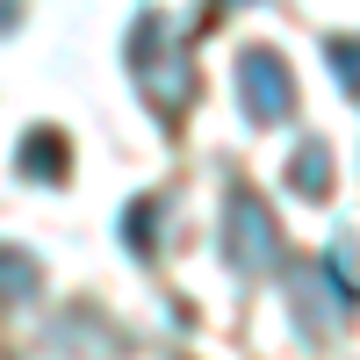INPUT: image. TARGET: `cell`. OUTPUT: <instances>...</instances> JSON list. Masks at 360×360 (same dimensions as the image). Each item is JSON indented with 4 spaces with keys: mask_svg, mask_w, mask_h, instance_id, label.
Masks as SVG:
<instances>
[{
    "mask_svg": "<svg viewBox=\"0 0 360 360\" xmlns=\"http://www.w3.org/2000/svg\"><path fill=\"white\" fill-rule=\"evenodd\" d=\"M130 58H137V86H144V101H152L159 115H180V108H188L195 72H188V58L173 51L166 15H152V8L137 15V29H130Z\"/></svg>",
    "mask_w": 360,
    "mask_h": 360,
    "instance_id": "1",
    "label": "cell"
},
{
    "mask_svg": "<svg viewBox=\"0 0 360 360\" xmlns=\"http://www.w3.org/2000/svg\"><path fill=\"white\" fill-rule=\"evenodd\" d=\"M224 252H231V266L238 274H266V266L281 259V231H274V217H266V202L252 195V188H231V202H224Z\"/></svg>",
    "mask_w": 360,
    "mask_h": 360,
    "instance_id": "2",
    "label": "cell"
},
{
    "mask_svg": "<svg viewBox=\"0 0 360 360\" xmlns=\"http://www.w3.org/2000/svg\"><path fill=\"white\" fill-rule=\"evenodd\" d=\"M238 101H245L252 123H288L295 115V79H288V58L281 51H245L238 58Z\"/></svg>",
    "mask_w": 360,
    "mask_h": 360,
    "instance_id": "3",
    "label": "cell"
},
{
    "mask_svg": "<svg viewBox=\"0 0 360 360\" xmlns=\"http://www.w3.org/2000/svg\"><path fill=\"white\" fill-rule=\"evenodd\" d=\"M288 188L310 195V202H324V195H332V152H324V144H295V159H288Z\"/></svg>",
    "mask_w": 360,
    "mask_h": 360,
    "instance_id": "4",
    "label": "cell"
},
{
    "mask_svg": "<svg viewBox=\"0 0 360 360\" xmlns=\"http://www.w3.org/2000/svg\"><path fill=\"white\" fill-rule=\"evenodd\" d=\"M15 166L29 180H58V173H65V137H58V130H29L22 152H15Z\"/></svg>",
    "mask_w": 360,
    "mask_h": 360,
    "instance_id": "5",
    "label": "cell"
},
{
    "mask_svg": "<svg viewBox=\"0 0 360 360\" xmlns=\"http://www.w3.org/2000/svg\"><path fill=\"white\" fill-rule=\"evenodd\" d=\"M332 65H339V86H353V94H360V44H353V37L332 44Z\"/></svg>",
    "mask_w": 360,
    "mask_h": 360,
    "instance_id": "6",
    "label": "cell"
},
{
    "mask_svg": "<svg viewBox=\"0 0 360 360\" xmlns=\"http://www.w3.org/2000/svg\"><path fill=\"white\" fill-rule=\"evenodd\" d=\"M130 252H152V202H130Z\"/></svg>",
    "mask_w": 360,
    "mask_h": 360,
    "instance_id": "7",
    "label": "cell"
}]
</instances>
